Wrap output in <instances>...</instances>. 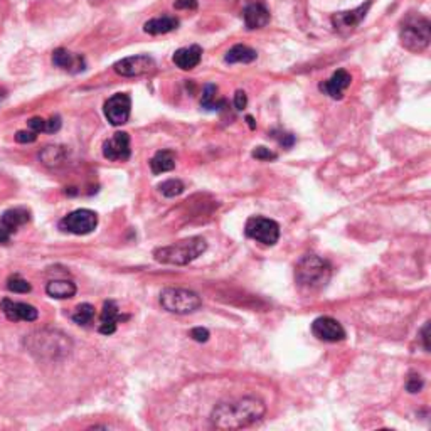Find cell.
I'll list each match as a JSON object with an SVG mask.
<instances>
[{
  "mask_svg": "<svg viewBox=\"0 0 431 431\" xmlns=\"http://www.w3.org/2000/svg\"><path fill=\"white\" fill-rule=\"evenodd\" d=\"M266 406L258 398H240L219 403L211 413V423L218 430H240L265 416Z\"/></svg>",
  "mask_w": 431,
  "mask_h": 431,
  "instance_id": "6da1fadb",
  "label": "cell"
},
{
  "mask_svg": "<svg viewBox=\"0 0 431 431\" xmlns=\"http://www.w3.org/2000/svg\"><path fill=\"white\" fill-rule=\"evenodd\" d=\"M332 276V266L317 254H305L295 266V281L300 290L315 293L327 287Z\"/></svg>",
  "mask_w": 431,
  "mask_h": 431,
  "instance_id": "7a4b0ae2",
  "label": "cell"
},
{
  "mask_svg": "<svg viewBox=\"0 0 431 431\" xmlns=\"http://www.w3.org/2000/svg\"><path fill=\"white\" fill-rule=\"evenodd\" d=\"M26 347L37 359H61L69 354L71 342L64 334L53 331L33 332L26 339Z\"/></svg>",
  "mask_w": 431,
  "mask_h": 431,
  "instance_id": "3957f363",
  "label": "cell"
},
{
  "mask_svg": "<svg viewBox=\"0 0 431 431\" xmlns=\"http://www.w3.org/2000/svg\"><path fill=\"white\" fill-rule=\"evenodd\" d=\"M207 249V243L202 236H192L174 245L162 246L154 252V258L164 265H189Z\"/></svg>",
  "mask_w": 431,
  "mask_h": 431,
  "instance_id": "277c9868",
  "label": "cell"
},
{
  "mask_svg": "<svg viewBox=\"0 0 431 431\" xmlns=\"http://www.w3.org/2000/svg\"><path fill=\"white\" fill-rule=\"evenodd\" d=\"M399 39L403 48L411 53H421L430 46L431 41V22L421 14H407L401 21Z\"/></svg>",
  "mask_w": 431,
  "mask_h": 431,
  "instance_id": "5b68a950",
  "label": "cell"
},
{
  "mask_svg": "<svg viewBox=\"0 0 431 431\" xmlns=\"http://www.w3.org/2000/svg\"><path fill=\"white\" fill-rule=\"evenodd\" d=\"M160 305L170 313L187 315V313H194L202 307V299L192 290L166 288L160 293Z\"/></svg>",
  "mask_w": 431,
  "mask_h": 431,
  "instance_id": "8992f818",
  "label": "cell"
},
{
  "mask_svg": "<svg viewBox=\"0 0 431 431\" xmlns=\"http://www.w3.org/2000/svg\"><path fill=\"white\" fill-rule=\"evenodd\" d=\"M245 234L252 240L261 243V245L273 246L280 240V225L273 219L254 216V218H249L246 221Z\"/></svg>",
  "mask_w": 431,
  "mask_h": 431,
  "instance_id": "52a82bcc",
  "label": "cell"
},
{
  "mask_svg": "<svg viewBox=\"0 0 431 431\" xmlns=\"http://www.w3.org/2000/svg\"><path fill=\"white\" fill-rule=\"evenodd\" d=\"M98 226V214L91 209H76L60 221V229L64 233L85 236L93 233Z\"/></svg>",
  "mask_w": 431,
  "mask_h": 431,
  "instance_id": "ba28073f",
  "label": "cell"
},
{
  "mask_svg": "<svg viewBox=\"0 0 431 431\" xmlns=\"http://www.w3.org/2000/svg\"><path fill=\"white\" fill-rule=\"evenodd\" d=\"M113 71L123 78L145 76V74L155 71V61L148 54H137V56L123 58V60L116 61L113 64Z\"/></svg>",
  "mask_w": 431,
  "mask_h": 431,
  "instance_id": "9c48e42d",
  "label": "cell"
},
{
  "mask_svg": "<svg viewBox=\"0 0 431 431\" xmlns=\"http://www.w3.org/2000/svg\"><path fill=\"white\" fill-rule=\"evenodd\" d=\"M371 3H372V0H367L366 3L355 7V9L332 15L331 21H332V26H334V29L339 34H342V36H347V34H351L352 30H355L360 24H362V21L366 19L367 10H369Z\"/></svg>",
  "mask_w": 431,
  "mask_h": 431,
  "instance_id": "30bf717a",
  "label": "cell"
},
{
  "mask_svg": "<svg viewBox=\"0 0 431 431\" xmlns=\"http://www.w3.org/2000/svg\"><path fill=\"white\" fill-rule=\"evenodd\" d=\"M30 221V211L26 207H14L0 216V243L7 245L21 226Z\"/></svg>",
  "mask_w": 431,
  "mask_h": 431,
  "instance_id": "8fae6325",
  "label": "cell"
},
{
  "mask_svg": "<svg viewBox=\"0 0 431 431\" xmlns=\"http://www.w3.org/2000/svg\"><path fill=\"white\" fill-rule=\"evenodd\" d=\"M132 112V98L127 93H116L112 98H108L105 103V116L113 127L125 125L130 118Z\"/></svg>",
  "mask_w": 431,
  "mask_h": 431,
  "instance_id": "7c38bea8",
  "label": "cell"
},
{
  "mask_svg": "<svg viewBox=\"0 0 431 431\" xmlns=\"http://www.w3.org/2000/svg\"><path fill=\"white\" fill-rule=\"evenodd\" d=\"M130 135L127 132H116L103 143V157L112 162H125L130 159Z\"/></svg>",
  "mask_w": 431,
  "mask_h": 431,
  "instance_id": "4fadbf2b",
  "label": "cell"
},
{
  "mask_svg": "<svg viewBox=\"0 0 431 431\" xmlns=\"http://www.w3.org/2000/svg\"><path fill=\"white\" fill-rule=\"evenodd\" d=\"M312 334L324 342H342L346 339V331L332 317H319L312 324Z\"/></svg>",
  "mask_w": 431,
  "mask_h": 431,
  "instance_id": "5bb4252c",
  "label": "cell"
},
{
  "mask_svg": "<svg viewBox=\"0 0 431 431\" xmlns=\"http://www.w3.org/2000/svg\"><path fill=\"white\" fill-rule=\"evenodd\" d=\"M0 308H2V312L6 313L7 319L14 320V322H19V320H22V322H34V320H37L39 317L37 308L29 304H24V301H14L10 299H3L0 301Z\"/></svg>",
  "mask_w": 431,
  "mask_h": 431,
  "instance_id": "9a60e30c",
  "label": "cell"
},
{
  "mask_svg": "<svg viewBox=\"0 0 431 431\" xmlns=\"http://www.w3.org/2000/svg\"><path fill=\"white\" fill-rule=\"evenodd\" d=\"M128 319H130L128 315H121L118 305H116L115 300H107L103 304V310H101V317H100V322H101L100 334H103V335L115 334L116 328H118V324Z\"/></svg>",
  "mask_w": 431,
  "mask_h": 431,
  "instance_id": "2e32d148",
  "label": "cell"
},
{
  "mask_svg": "<svg viewBox=\"0 0 431 431\" xmlns=\"http://www.w3.org/2000/svg\"><path fill=\"white\" fill-rule=\"evenodd\" d=\"M351 83H352L351 74H349L346 69H337L327 81H322V83L319 85V88L324 95L334 98V100H342L344 91L351 86Z\"/></svg>",
  "mask_w": 431,
  "mask_h": 431,
  "instance_id": "e0dca14e",
  "label": "cell"
},
{
  "mask_svg": "<svg viewBox=\"0 0 431 431\" xmlns=\"http://www.w3.org/2000/svg\"><path fill=\"white\" fill-rule=\"evenodd\" d=\"M53 62H54V66H58V68L64 69V71H69L73 74L81 73L86 69L85 58L81 56V54L69 53V51L64 49V48H60V49L54 51Z\"/></svg>",
  "mask_w": 431,
  "mask_h": 431,
  "instance_id": "ac0fdd59",
  "label": "cell"
},
{
  "mask_svg": "<svg viewBox=\"0 0 431 431\" xmlns=\"http://www.w3.org/2000/svg\"><path fill=\"white\" fill-rule=\"evenodd\" d=\"M202 60V48L197 44H192L189 48H180L174 53L172 61L177 68L182 71H191V69L197 68L199 62Z\"/></svg>",
  "mask_w": 431,
  "mask_h": 431,
  "instance_id": "d6986e66",
  "label": "cell"
},
{
  "mask_svg": "<svg viewBox=\"0 0 431 431\" xmlns=\"http://www.w3.org/2000/svg\"><path fill=\"white\" fill-rule=\"evenodd\" d=\"M270 10L266 9L263 3H249L243 10V19H245L246 29H263L270 22Z\"/></svg>",
  "mask_w": 431,
  "mask_h": 431,
  "instance_id": "ffe728a7",
  "label": "cell"
},
{
  "mask_svg": "<svg viewBox=\"0 0 431 431\" xmlns=\"http://www.w3.org/2000/svg\"><path fill=\"white\" fill-rule=\"evenodd\" d=\"M180 26V21L177 17L172 15H162V17L150 19L143 24V30L150 36H160V34H168L175 30Z\"/></svg>",
  "mask_w": 431,
  "mask_h": 431,
  "instance_id": "44dd1931",
  "label": "cell"
},
{
  "mask_svg": "<svg viewBox=\"0 0 431 431\" xmlns=\"http://www.w3.org/2000/svg\"><path fill=\"white\" fill-rule=\"evenodd\" d=\"M175 152L172 150H159L157 154L150 159V170L155 175L164 174V172H170L175 168Z\"/></svg>",
  "mask_w": 431,
  "mask_h": 431,
  "instance_id": "7402d4cb",
  "label": "cell"
},
{
  "mask_svg": "<svg viewBox=\"0 0 431 431\" xmlns=\"http://www.w3.org/2000/svg\"><path fill=\"white\" fill-rule=\"evenodd\" d=\"M46 293L58 300L73 299L76 295V285L69 280H53L46 285Z\"/></svg>",
  "mask_w": 431,
  "mask_h": 431,
  "instance_id": "603a6c76",
  "label": "cell"
},
{
  "mask_svg": "<svg viewBox=\"0 0 431 431\" xmlns=\"http://www.w3.org/2000/svg\"><path fill=\"white\" fill-rule=\"evenodd\" d=\"M256 58L258 54L253 48L245 44H236L226 53L225 61L229 62V64H234V62H245V64H248V62H253Z\"/></svg>",
  "mask_w": 431,
  "mask_h": 431,
  "instance_id": "cb8c5ba5",
  "label": "cell"
},
{
  "mask_svg": "<svg viewBox=\"0 0 431 431\" xmlns=\"http://www.w3.org/2000/svg\"><path fill=\"white\" fill-rule=\"evenodd\" d=\"M226 105L225 100H219L218 98V86L216 85H206L204 86L202 98H201V107L204 109H209V112H216V109H221Z\"/></svg>",
  "mask_w": 431,
  "mask_h": 431,
  "instance_id": "d4e9b609",
  "label": "cell"
},
{
  "mask_svg": "<svg viewBox=\"0 0 431 431\" xmlns=\"http://www.w3.org/2000/svg\"><path fill=\"white\" fill-rule=\"evenodd\" d=\"M39 159H41V162L44 164V166L58 167L61 166L62 160L66 159V150L62 147H58V145H49V147H46L44 150L39 154Z\"/></svg>",
  "mask_w": 431,
  "mask_h": 431,
  "instance_id": "484cf974",
  "label": "cell"
},
{
  "mask_svg": "<svg viewBox=\"0 0 431 431\" xmlns=\"http://www.w3.org/2000/svg\"><path fill=\"white\" fill-rule=\"evenodd\" d=\"M93 317H95V307L89 304H81L78 305L73 313V322H76L78 325H88L91 324Z\"/></svg>",
  "mask_w": 431,
  "mask_h": 431,
  "instance_id": "4316f807",
  "label": "cell"
},
{
  "mask_svg": "<svg viewBox=\"0 0 431 431\" xmlns=\"http://www.w3.org/2000/svg\"><path fill=\"white\" fill-rule=\"evenodd\" d=\"M159 191L162 192L166 197H177V195H180L184 191H186V186H184L182 180L168 179V180H166V182L160 184Z\"/></svg>",
  "mask_w": 431,
  "mask_h": 431,
  "instance_id": "83f0119b",
  "label": "cell"
},
{
  "mask_svg": "<svg viewBox=\"0 0 431 431\" xmlns=\"http://www.w3.org/2000/svg\"><path fill=\"white\" fill-rule=\"evenodd\" d=\"M7 288H9L10 292H14V293H29L30 290H33L29 281L24 280V278L19 276V275L10 276L9 280H7Z\"/></svg>",
  "mask_w": 431,
  "mask_h": 431,
  "instance_id": "f1b7e54d",
  "label": "cell"
},
{
  "mask_svg": "<svg viewBox=\"0 0 431 431\" xmlns=\"http://www.w3.org/2000/svg\"><path fill=\"white\" fill-rule=\"evenodd\" d=\"M272 139H275L283 148H292L295 145V135L283 130H272Z\"/></svg>",
  "mask_w": 431,
  "mask_h": 431,
  "instance_id": "f546056e",
  "label": "cell"
},
{
  "mask_svg": "<svg viewBox=\"0 0 431 431\" xmlns=\"http://www.w3.org/2000/svg\"><path fill=\"white\" fill-rule=\"evenodd\" d=\"M423 386H425V382H423L421 376L416 374V372H411L410 378H407V382H406L407 393L416 394V393H419V391L423 389Z\"/></svg>",
  "mask_w": 431,
  "mask_h": 431,
  "instance_id": "4dcf8cb0",
  "label": "cell"
},
{
  "mask_svg": "<svg viewBox=\"0 0 431 431\" xmlns=\"http://www.w3.org/2000/svg\"><path fill=\"white\" fill-rule=\"evenodd\" d=\"M252 157L256 160H263V162H270V160L278 159V155L275 154V152H272L270 148H266V147H256L252 152Z\"/></svg>",
  "mask_w": 431,
  "mask_h": 431,
  "instance_id": "1f68e13d",
  "label": "cell"
},
{
  "mask_svg": "<svg viewBox=\"0 0 431 431\" xmlns=\"http://www.w3.org/2000/svg\"><path fill=\"white\" fill-rule=\"evenodd\" d=\"M15 140H17L19 143H33L37 140V133L33 132V130H21L15 133Z\"/></svg>",
  "mask_w": 431,
  "mask_h": 431,
  "instance_id": "d6a6232c",
  "label": "cell"
},
{
  "mask_svg": "<svg viewBox=\"0 0 431 431\" xmlns=\"http://www.w3.org/2000/svg\"><path fill=\"white\" fill-rule=\"evenodd\" d=\"M191 337L195 342H207L209 340V331L202 327H195L191 331Z\"/></svg>",
  "mask_w": 431,
  "mask_h": 431,
  "instance_id": "836d02e7",
  "label": "cell"
},
{
  "mask_svg": "<svg viewBox=\"0 0 431 431\" xmlns=\"http://www.w3.org/2000/svg\"><path fill=\"white\" fill-rule=\"evenodd\" d=\"M246 105H248V96H246V93L243 89H238L236 95H234V108L238 112H243L246 108Z\"/></svg>",
  "mask_w": 431,
  "mask_h": 431,
  "instance_id": "e575fe53",
  "label": "cell"
},
{
  "mask_svg": "<svg viewBox=\"0 0 431 431\" xmlns=\"http://www.w3.org/2000/svg\"><path fill=\"white\" fill-rule=\"evenodd\" d=\"M27 127L36 133H42V132L46 133V120L36 116V118H30L29 121H27Z\"/></svg>",
  "mask_w": 431,
  "mask_h": 431,
  "instance_id": "d590c367",
  "label": "cell"
},
{
  "mask_svg": "<svg viewBox=\"0 0 431 431\" xmlns=\"http://www.w3.org/2000/svg\"><path fill=\"white\" fill-rule=\"evenodd\" d=\"M174 7L179 10H182V9L195 10L197 9V0H175Z\"/></svg>",
  "mask_w": 431,
  "mask_h": 431,
  "instance_id": "8d00e7d4",
  "label": "cell"
},
{
  "mask_svg": "<svg viewBox=\"0 0 431 431\" xmlns=\"http://www.w3.org/2000/svg\"><path fill=\"white\" fill-rule=\"evenodd\" d=\"M60 128H61L60 116H53V118L46 120V133H56Z\"/></svg>",
  "mask_w": 431,
  "mask_h": 431,
  "instance_id": "74e56055",
  "label": "cell"
},
{
  "mask_svg": "<svg viewBox=\"0 0 431 431\" xmlns=\"http://www.w3.org/2000/svg\"><path fill=\"white\" fill-rule=\"evenodd\" d=\"M428 331H430V322H426V324H425V327H423V331H421V340H423V344H425V349H426V351H430Z\"/></svg>",
  "mask_w": 431,
  "mask_h": 431,
  "instance_id": "f35d334b",
  "label": "cell"
},
{
  "mask_svg": "<svg viewBox=\"0 0 431 431\" xmlns=\"http://www.w3.org/2000/svg\"><path fill=\"white\" fill-rule=\"evenodd\" d=\"M246 121H248V125H249V128H252V130H254V128H256V123H254V118L253 116H246Z\"/></svg>",
  "mask_w": 431,
  "mask_h": 431,
  "instance_id": "ab89813d",
  "label": "cell"
},
{
  "mask_svg": "<svg viewBox=\"0 0 431 431\" xmlns=\"http://www.w3.org/2000/svg\"><path fill=\"white\" fill-rule=\"evenodd\" d=\"M2 98H3V91H2V89H0V100H2Z\"/></svg>",
  "mask_w": 431,
  "mask_h": 431,
  "instance_id": "60d3db41",
  "label": "cell"
}]
</instances>
